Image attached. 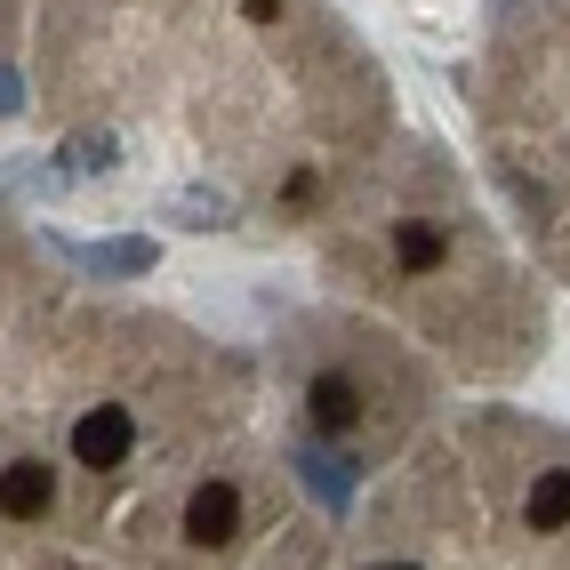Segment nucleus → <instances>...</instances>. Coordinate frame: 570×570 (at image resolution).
Masks as SVG:
<instances>
[{
  "instance_id": "4",
  "label": "nucleus",
  "mask_w": 570,
  "mask_h": 570,
  "mask_svg": "<svg viewBox=\"0 0 570 570\" xmlns=\"http://www.w3.org/2000/svg\"><path fill=\"white\" fill-rule=\"evenodd\" d=\"M306 410H314V426H322V434H346L354 417H362V394L346 386V377H314V394H306Z\"/></svg>"
},
{
  "instance_id": "10",
  "label": "nucleus",
  "mask_w": 570,
  "mask_h": 570,
  "mask_svg": "<svg viewBox=\"0 0 570 570\" xmlns=\"http://www.w3.org/2000/svg\"><path fill=\"white\" fill-rule=\"evenodd\" d=\"M242 9H249V17H274V9H282V0H242Z\"/></svg>"
},
{
  "instance_id": "6",
  "label": "nucleus",
  "mask_w": 570,
  "mask_h": 570,
  "mask_svg": "<svg viewBox=\"0 0 570 570\" xmlns=\"http://www.w3.org/2000/svg\"><path fill=\"white\" fill-rule=\"evenodd\" d=\"M562 522H570V466L530 482V530H562Z\"/></svg>"
},
{
  "instance_id": "2",
  "label": "nucleus",
  "mask_w": 570,
  "mask_h": 570,
  "mask_svg": "<svg viewBox=\"0 0 570 570\" xmlns=\"http://www.w3.org/2000/svg\"><path fill=\"white\" fill-rule=\"evenodd\" d=\"M234 530H242V490L234 482H202L194 499H185V539L194 547H234Z\"/></svg>"
},
{
  "instance_id": "11",
  "label": "nucleus",
  "mask_w": 570,
  "mask_h": 570,
  "mask_svg": "<svg viewBox=\"0 0 570 570\" xmlns=\"http://www.w3.org/2000/svg\"><path fill=\"white\" fill-rule=\"evenodd\" d=\"M377 570H417V562H377Z\"/></svg>"
},
{
  "instance_id": "8",
  "label": "nucleus",
  "mask_w": 570,
  "mask_h": 570,
  "mask_svg": "<svg viewBox=\"0 0 570 570\" xmlns=\"http://www.w3.org/2000/svg\"><path fill=\"white\" fill-rule=\"evenodd\" d=\"M154 265V242H97L81 249V274H145Z\"/></svg>"
},
{
  "instance_id": "1",
  "label": "nucleus",
  "mask_w": 570,
  "mask_h": 570,
  "mask_svg": "<svg viewBox=\"0 0 570 570\" xmlns=\"http://www.w3.org/2000/svg\"><path fill=\"white\" fill-rule=\"evenodd\" d=\"M129 450H137V417H129L121 402L72 417V459H81V466H121Z\"/></svg>"
},
{
  "instance_id": "9",
  "label": "nucleus",
  "mask_w": 570,
  "mask_h": 570,
  "mask_svg": "<svg viewBox=\"0 0 570 570\" xmlns=\"http://www.w3.org/2000/svg\"><path fill=\"white\" fill-rule=\"evenodd\" d=\"M65 169H112V137H72L65 145Z\"/></svg>"
},
{
  "instance_id": "3",
  "label": "nucleus",
  "mask_w": 570,
  "mask_h": 570,
  "mask_svg": "<svg viewBox=\"0 0 570 570\" xmlns=\"http://www.w3.org/2000/svg\"><path fill=\"white\" fill-rule=\"evenodd\" d=\"M297 474H306V490H314L322 507H346L354 499V466L330 459V450H297Z\"/></svg>"
},
{
  "instance_id": "5",
  "label": "nucleus",
  "mask_w": 570,
  "mask_h": 570,
  "mask_svg": "<svg viewBox=\"0 0 570 570\" xmlns=\"http://www.w3.org/2000/svg\"><path fill=\"white\" fill-rule=\"evenodd\" d=\"M32 514H49V466L17 459L9 466V522H32Z\"/></svg>"
},
{
  "instance_id": "7",
  "label": "nucleus",
  "mask_w": 570,
  "mask_h": 570,
  "mask_svg": "<svg viewBox=\"0 0 570 570\" xmlns=\"http://www.w3.org/2000/svg\"><path fill=\"white\" fill-rule=\"evenodd\" d=\"M394 257H402V274H434V265H442V234H434V225H394Z\"/></svg>"
}]
</instances>
